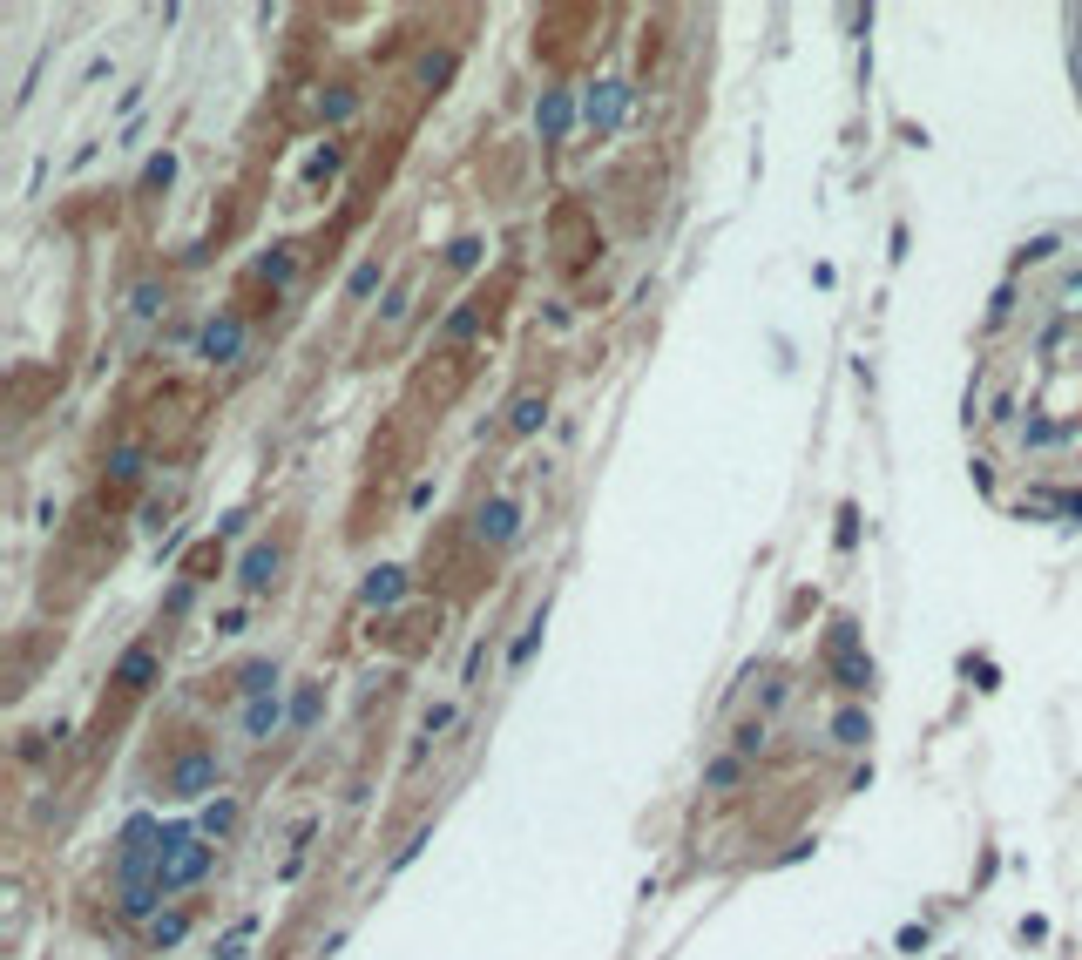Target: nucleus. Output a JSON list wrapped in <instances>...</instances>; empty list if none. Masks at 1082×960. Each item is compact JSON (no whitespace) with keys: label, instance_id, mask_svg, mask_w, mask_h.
<instances>
[{"label":"nucleus","instance_id":"f257e3e1","mask_svg":"<svg viewBox=\"0 0 1082 960\" xmlns=\"http://www.w3.org/2000/svg\"><path fill=\"white\" fill-rule=\"evenodd\" d=\"M210 778H217V758H183V764L170 771V791H176V798H197Z\"/></svg>","mask_w":1082,"mask_h":960},{"label":"nucleus","instance_id":"7ed1b4c3","mask_svg":"<svg viewBox=\"0 0 1082 960\" xmlns=\"http://www.w3.org/2000/svg\"><path fill=\"white\" fill-rule=\"evenodd\" d=\"M149 677H156V656L149 650H129L122 663H115V683H129V690H143Z\"/></svg>","mask_w":1082,"mask_h":960},{"label":"nucleus","instance_id":"9d476101","mask_svg":"<svg viewBox=\"0 0 1082 960\" xmlns=\"http://www.w3.org/2000/svg\"><path fill=\"white\" fill-rule=\"evenodd\" d=\"M866 737H873V724H866L859 710H846V717H839V744H866Z\"/></svg>","mask_w":1082,"mask_h":960},{"label":"nucleus","instance_id":"2eb2a0df","mask_svg":"<svg viewBox=\"0 0 1082 960\" xmlns=\"http://www.w3.org/2000/svg\"><path fill=\"white\" fill-rule=\"evenodd\" d=\"M318 717V690H305V697H298V704H291V724H298V731H305V724H312Z\"/></svg>","mask_w":1082,"mask_h":960},{"label":"nucleus","instance_id":"9b49d317","mask_svg":"<svg viewBox=\"0 0 1082 960\" xmlns=\"http://www.w3.org/2000/svg\"><path fill=\"white\" fill-rule=\"evenodd\" d=\"M738 771H744L738 758H717L711 771H704V785H711V791H724V785H738Z\"/></svg>","mask_w":1082,"mask_h":960},{"label":"nucleus","instance_id":"20e7f679","mask_svg":"<svg viewBox=\"0 0 1082 960\" xmlns=\"http://www.w3.org/2000/svg\"><path fill=\"white\" fill-rule=\"evenodd\" d=\"M271 575H278V555L271 548H251L244 555V589H271Z\"/></svg>","mask_w":1082,"mask_h":960},{"label":"nucleus","instance_id":"0eeeda50","mask_svg":"<svg viewBox=\"0 0 1082 960\" xmlns=\"http://www.w3.org/2000/svg\"><path fill=\"white\" fill-rule=\"evenodd\" d=\"M271 724H278V697H251V710H244V731L264 737Z\"/></svg>","mask_w":1082,"mask_h":960},{"label":"nucleus","instance_id":"39448f33","mask_svg":"<svg viewBox=\"0 0 1082 960\" xmlns=\"http://www.w3.org/2000/svg\"><path fill=\"white\" fill-rule=\"evenodd\" d=\"M481 535H494V541L514 535V501H487V508H481Z\"/></svg>","mask_w":1082,"mask_h":960},{"label":"nucleus","instance_id":"f3484780","mask_svg":"<svg viewBox=\"0 0 1082 960\" xmlns=\"http://www.w3.org/2000/svg\"><path fill=\"white\" fill-rule=\"evenodd\" d=\"M170 176H176V156H170V149H163V156L149 163V183H170Z\"/></svg>","mask_w":1082,"mask_h":960},{"label":"nucleus","instance_id":"f8f14e48","mask_svg":"<svg viewBox=\"0 0 1082 960\" xmlns=\"http://www.w3.org/2000/svg\"><path fill=\"white\" fill-rule=\"evenodd\" d=\"M535 650H541V616L528 622V636H521V643H514V650H508V663H514V670H521V663H528V656H535Z\"/></svg>","mask_w":1082,"mask_h":960},{"label":"nucleus","instance_id":"f03ea898","mask_svg":"<svg viewBox=\"0 0 1082 960\" xmlns=\"http://www.w3.org/2000/svg\"><path fill=\"white\" fill-rule=\"evenodd\" d=\"M237 345H244V325H237V318H217V325L203 332V359H237Z\"/></svg>","mask_w":1082,"mask_h":960},{"label":"nucleus","instance_id":"1a4fd4ad","mask_svg":"<svg viewBox=\"0 0 1082 960\" xmlns=\"http://www.w3.org/2000/svg\"><path fill=\"white\" fill-rule=\"evenodd\" d=\"M541 129H548V136L569 129V95H548V102H541Z\"/></svg>","mask_w":1082,"mask_h":960},{"label":"nucleus","instance_id":"423d86ee","mask_svg":"<svg viewBox=\"0 0 1082 960\" xmlns=\"http://www.w3.org/2000/svg\"><path fill=\"white\" fill-rule=\"evenodd\" d=\"M399 595H406V582H399V568H379V575L366 582V602H379V609H386V602H399Z\"/></svg>","mask_w":1082,"mask_h":960},{"label":"nucleus","instance_id":"6e6552de","mask_svg":"<svg viewBox=\"0 0 1082 960\" xmlns=\"http://www.w3.org/2000/svg\"><path fill=\"white\" fill-rule=\"evenodd\" d=\"M251 933H257V913H244V920L230 927V940L217 947V960H244V940H251Z\"/></svg>","mask_w":1082,"mask_h":960},{"label":"nucleus","instance_id":"4468645a","mask_svg":"<svg viewBox=\"0 0 1082 960\" xmlns=\"http://www.w3.org/2000/svg\"><path fill=\"white\" fill-rule=\"evenodd\" d=\"M372 291H379V264H359L352 271V298H372Z\"/></svg>","mask_w":1082,"mask_h":960},{"label":"nucleus","instance_id":"ddd939ff","mask_svg":"<svg viewBox=\"0 0 1082 960\" xmlns=\"http://www.w3.org/2000/svg\"><path fill=\"white\" fill-rule=\"evenodd\" d=\"M541 426V399H521V406H514V433H535Z\"/></svg>","mask_w":1082,"mask_h":960},{"label":"nucleus","instance_id":"dca6fc26","mask_svg":"<svg viewBox=\"0 0 1082 960\" xmlns=\"http://www.w3.org/2000/svg\"><path fill=\"white\" fill-rule=\"evenodd\" d=\"M183 940V913H170V920H156V947H176Z\"/></svg>","mask_w":1082,"mask_h":960}]
</instances>
